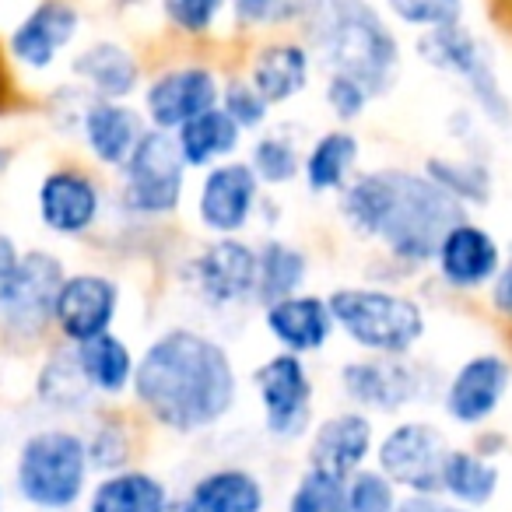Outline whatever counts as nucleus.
<instances>
[{
    "instance_id": "obj_1",
    "label": "nucleus",
    "mask_w": 512,
    "mask_h": 512,
    "mask_svg": "<svg viewBox=\"0 0 512 512\" xmlns=\"http://www.w3.org/2000/svg\"><path fill=\"white\" fill-rule=\"evenodd\" d=\"M134 397L162 428L193 435L214 428L239 397L232 355L190 327L165 330L137 358Z\"/></svg>"
},
{
    "instance_id": "obj_2",
    "label": "nucleus",
    "mask_w": 512,
    "mask_h": 512,
    "mask_svg": "<svg viewBox=\"0 0 512 512\" xmlns=\"http://www.w3.org/2000/svg\"><path fill=\"white\" fill-rule=\"evenodd\" d=\"M341 214L362 239H379L397 260L428 264L442 235L463 221V204L425 172L376 169L344 186Z\"/></svg>"
},
{
    "instance_id": "obj_3",
    "label": "nucleus",
    "mask_w": 512,
    "mask_h": 512,
    "mask_svg": "<svg viewBox=\"0 0 512 512\" xmlns=\"http://www.w3.org/2000/svg\"><path fill=\"white\" fill-rule=\"evenodd\" d=\"M309 50L330 67V74H348L369 95L393 85L400 67V46L390 25L365 0H309L306 8Z\"/></svg>"
},
{
    "instance_id": "obj_4",
    "label": "nucleus",
    "mask_w": 512,
    "mask_h": 512,
    "mask_svg": "<svg viewBox=\"0 0 512 512\" xmlns=\"http://www.w3.org/2000/svg\"><path fill=\"white\" fill-rule=\"evenodd\" d=\"M327 306L334 327L369 355L404 358L425 337V313L418 302L386 288H337Z\"/></svg>"
},
{
    "instance_id": "obj_5",
    "label": "nucleus",
    "mask_w": 512,
    "mask_h": 512,
    "mask_svg": "<svg viewBox=\"0 0 512 512\" xmlns=\"http://www.w3.org/2000/svg\"><path fill=\"white\" fill-rule=\"evenodd\" d=\"M88 446L71 428L32 432L18 449L15 484L18 495L43 512H67L88 488Z\"/></svg>"
},
{
    "instance_id": "obj_6",
    "label": "nucleus",
    "mask_w": 512,
    "mask_h": 512,
    "mask_svg": "<svg viewBox=\"0 0 512 512\" xmlns=\"http://www.w3.org/2000/svg\"><path fill=\"white\" fill-rule=\"evenodd\" d=\"M67 271L64 260L46 249H32L18 260L11 278L0 281V330L11 337H39L53 323L60 285Z\"/></svg>"
},
{
    "instance_id": "obj_7",
    "label": "nucleus",
    "mask_w": 512,
    "mask_h": 512,
    "mask_svg": "<svg viewBox=\"0 0 512 512\" xmlns=\"http://www.w3.org/2000/svg\"><path fill=\"white\" fill-rule=\"evenodd\" d=\"M123 204L134 214H172L186 190V162L165 130H144L123 165Z\"/></svg>"
},
{
    "instance_id": "obj_8",
    "label": "nucleus",
    "mask_w": 512,
    "mask_h": 512,
    "mask_svg": "<svg viewBox=\"0 0 512 512\" xmlns=\"http://www.w3.org/2000/svg\"><path fill=\"white\" fill-rule=\"evenodd\" d=\"M418 53L421 60H428L439 71L456 74L470 88V95L477 99L484 116H491L495 123L509 120V102H505L502 85H498L495 71H491V60L484 57V46L460 22L446 25V29L425 32L418 39Z\"/></svg>"
},
{
    "instance_id": "obj_9",
    "label": "nucleus",
    "mask_w": 512,
    "mask_h": 512,
    "mask_svg": "<svg viewBox=\"0 0 512 512\" xmlns=\"http://www.w3.org/2000/svg\"><path fill=\"white\" fill-rule=\"evenodd\" d=\"M446 453V435L428 421H404V425L390 428L376 449L379 470L411 495H439Z\"/></svg>"
},
{
    "instance_id": "obj_10",
    "label": "nucleus",
    "mask_w": 512,
    "mask_h": 512,
    "mask_svg": "<svg viewBox=\"0 0 512 512\" xmlns=\"http://www.w3.org/2000/svg\"><path fill=\"white\" fill-rule=\"evenodd\" d=\"M253 386L264 404V425L274 439L292 442L306 435L309 421H313V379L299 355L281 351V355L267 358L253 372Z\"/></svg>"
},
{
    "instance_id": "obj_11",
    "label": "nucleus",
    "mask_w": 512,
    "mask_h": 512,
    "mask_svg": "<svg viewBox=\"0 0 512 512\" xmlns=\"http://www.w3.org/2000/svg\"><path fill=\"white\" fill-rule=\"evenodd\" d=\"M116 313H120V285L106 274L81 271L67 274L60 285L53 323L71 344H85L102 334H113Z\"/></svg>"
},
{
    "instance_id": "obj_12",
    "label": "nucleus",
    "mask_w": 512,
    "mask_h": 512,
    "mask_svg": "<svg viewBox=\"0 0 512 512\" xmlns=\"http://www.w3.org/2000/svg\"><path fill=\"white\" fill-rule=\"evenodd\" d=\"M341 390L362 411L393 414L421 397V372L407 358H358L341 369Z\"/></svg>"
},
{
    "instance_id": "obj_13",
    "label": "nucleus",
    "mask_w": 512,
    "mask_h": 512,
    "mask_svg": "<svg viewBox=\"0 0 512 512\" xmlns=\"http://www.w3.org/2000/svg\"><path fill=\"white\" fill-rule=\"evenodd\" d=\"M256 204H260V179L249 162H221L207 169L197 193V218L207 232L235 235L249 225Z\"/></svg>"
},
{
    "instance_id": "obj_14",
    "label": "nucleus",
    "mask_w": 512,
    "mask_h": 512,
    "mask_svg": "<svg viewBox=\"0 0 512 512\" xmlns=\"http://www.w3.org/2000/svg\"><path fill=\"white\" fill-rule=\"evenodd\" d=\"M221 99V85L207 67H176V71L158 74L144 92V116L151 130H183L200 113L214 109Z\"/></svg>"
},
{
    "instance_id": "obj_15",
    "label": "nucleus",
    "mask_w": 512,
    "mask_h": 512,
    "mask_svg": "<svg viewBox=\"0 0 512 512\" xmlns=\"http://www.w3.org/2000/svg\"><path fill=\"white\" fill-rule=\"evenodd\" d=\"M193 285L211 309H232L256 292V249L235 235L211 242L193 260Z\"/></svg>"
},
{
    "instance_id": "obj_16",
    "label": "nucleus",
    "mask_w": 512,
    "mask_h": 512,
    "mask_svg": "<svg viewBox=\"0 0 512 512\" xmlns=\"http://www.w3.org/2000/svg\"><path fill=\"white\" fill-rule=\"evenodd\" d=\"M512 365L502 355H474L453 372L442 407L456 425H484L509 393Z\"/></svg>"
},
{
    "instance_id": "obj_17",
    "label": "nucleus",
    "mask_w": 512,
    "mask_h": 512,
    "mask_svg": "<svg viewBox=\"0 0 512 512\" xmlns=\"http://www.w3.org/2000/svg\"><path fill=\"white\" fill-rule=\"evenodd\" d=\"M102 190L81 169H53L39 183V218L57 235H81L99 221Z\"/></svg>"
},
{
    "instance_id": "obj_18",
    "label": "nucleus",
    "mask_w": 512,
    "mask_h": 512,
    "mask_svg": "<svg viewBox=\"0 0 512 512\" xmlns=\"http://www.w3.org/2000/svg\"><path fill=\"white\" fill-rule=\"evenodd\" d=\"M435 264H439L446 285L484 288L502 271V249H498L495 235L488 228L463 218L460 225H453L442 235L439 249H435Z\"/></svg>"
},
{
    "instance_id": "obj_19",
    "label": "nucleus",
    "mask_w": 512,
    "mask_h": 512,
    "mask_svg": "<svg viewBox=\"0 0 512 512\" xmlns=\"http://www.w3.org/2000/svg\"><path fill=\"white\" fill-rule=\"evenodd\" d=\"M372 446H376V428H372L369 414L362 411H341L320 421L309 442V467L327 470L334 477L348 481L351 474L365 467Z\"/></svg>"
},
{
    "instance_id": "obj_20",
    "label": "nucleus",
    "mask_w": 512,
    "mask_h": 512,
    "mask_svg": "<svg viewBox=\"0 0 512 512\" xmlns=\"http://www.w3.org/2000/svg\"><path fill=\"white\" fill-rule=\"evenodd\" d=\"M78 25V11L67 0H39L11 32L8 50L18 64L32 67V71H46L60 57V50L71 46V39L78 36Z\"/></svg>"
},
{
    "instance_id": "obj_21",
    "label": "nucleus",
    "mask_w": 512,
    "mask_h": 512,
    "mask_svg": "<svg viewBox=\"0 0 512 512\" xmlns=\"http://www.w3.org/2000/svg\"><path fill=\"white\" fill-rule=\"evenodd\" d=\"M81 137L95 162L106 169H123L144 137V116L127 102L95 99L81 109Z\"/></svg>"
},
{
    "instance_id": "obj_22",
    "label": "nucleus",
    "mask_w": 512,
    "mask_h": 512,
    "mask_svg": "<svg viewBox=\"0 0 512 512\" xmlns=\"http://www.w3.org/2000/svg\"><path fill=\"white\" fill-rule=\"evenodd\" d=\"M264 505L267 491L260 477L242 467H218L197 477L169 512H264Z\"/></svg>"
},
{
    "instance_id": "obj_23",
    "label": "nucleus",
    "mask_w": 512,
    "mask_h": 512,
    "mask_svg": "<svg viewBox=\"0 0 512 512\" xmlns=\"http://www.w3.org/2000/svg\"><path fill=\"white\" fill-rule=\"evenodd\" d=\"M264 323L288 355L320 351L334 334V316H330L327 299H316V295H292V299L274 302L267 306Z\"/></svg>"
},
{
    "instance_id": "obj_24",
    "label": "nucleus",
    "mask_w": 512,
    "mask_h": 512,
    "mask_svg": "<svg viewBox=\"0 0 512 512\" xmlns=\"http://www.w3.org/2000/svg\"><path fill=\"white\" fill-rule=\"evenodd\" d=\"M309 50L302 43H274L253 57L249 67V85L256 88V95L267 102V106H278V102H292L299 92H306L309 85Z\"/></svg>"
},
{
    "instance_id": "obj_25",
    "label": "nucleus",
    "mask_w": 512,
    "mask_h": 512,
    "mask_svg": "<svg viewBox=\"0 0 512 512\" xmlns=\"http://www.w3.org/2000/svg\"><path fill=\"white\" fill-rule=\"evenodd\" d=\"M71 71L99 99H113V102L137 92V81H141V67H137L134 53L120 43H92L88 50H81L74 57Z\"/></svg>"
},
{
    "instance_id": "obj_26",
    "label": "nucleus",
    "mask_w": 512,
    "mask_h": 512,
    "mask_svg": "<svg viewBox=\"0 0 512 512\" xmlns=\"http://www.w3.org/2000/svg\"><path fill=\"white\" fill-rule=\"evenodd\" d=\"M169 488L148 470H113L92 488L88 512H169Z\"/></svg>"
},
{
    "instance_id": "obj_27",
    "label": "nucleus",
    "mask_w": 512,
    "mask_h": 512,
    "mask_svg": "<svg viewBox=\"0 0 512 512\" xmlns=\"http://www.w3.org/2000/svg\"><path fill=\"white\" fill-rule=\"evenodd\" d=\"M176 144L186 169H214V162H228L239 151L242 130L228 120L225 109L214 106L176 130Z\"/></svg>"
},
{
    "instance_id": "obj_28",
    "label": "nucleus",
    "mask_w": 512,
    "mask_h": 512,
    "mask_svg": "<svg viewBox=\"0 0 512 512\" xmlns=\"http://www.w3.org/2000/svg\"><path fill=\"white\" fill-rule=\"evenodd\" d=\"M74 362H78L85 383L92 393H106V397H120L123 390L134 386L137 358L130 355L127 341L116 334H102L95 341L74 344Z\"/></svg>"
},
{
    "instance_id": "obj_29",
    "label": "nucleus",
    "mask_w": 512,
    "mask_h": 512,
    "mask_svg": "<svg viewBox=\"0 0 512 512\" xmlns=\"http://www.w3.org/2000/svg\"><path fill=\"white\" fill-rule=\"evenodd\" d=\"M498 481H502V470L488 456H481L477 449H449L446 463H442L439 491L463 509H481L495 498Z\"/></svg>"
},
{
    "instance_id": "obj_30",
    "label": "nucleus",
    "mask_w": 512,
    "mask_h": 512,
    "mask_svg": "<svg viewBox=\"0 0 512 512\" xmlns=\"http://www.w3.org/2000/svg\"><path fill=\"white\" fill-rule=\"evenodd\" d=\"M358 137L351 130H327L302 158V176L313 193H334L355 179Z\"/></svg>"
},
{
    "instance_id": "obj_31",
    "label": "nucleus",
    "mask_w": 512,
    "mask_h": 512,
    "mask_svg": "<svg viewBox=\"0 0 512 512\" xmlns=\"http://www.w3.org/2000/svg\"><path fill=\"white\" fill-rule=\"evenodd\" d=\"M309 260L299 246L288 242H267L256 249V292L253 299L260 306H274L281 299L299 295L302 281H306Z\"/></svg>"
},
{
    "instance_id": "obj_32",
    "label": "nucleus",
    "mask_w": 512,
    "mask_h": 512,
    "mask_svg": "<svg viewBox=\"0 0 512 512\" xmlns=\"http://www.w3.org/2000/svg\"><path fill=\"white\" fill-rule=\"evenodd\" d=\"M249 169H253L256 179L267 186L292 183V179L302 172V155H299L295 137L281 134V130L264 134L253 144V151H249Z\"/></svg>"
},
{
    "instance_id": "obj_33",
    "label": "nucleus",
    "mask_w": 512,
    "mask_h": 512,
    "mask_svg": "<svg viewBox=\"0 0 512 512\" xmlns=\"http://www.w3.org/2000/svg\"><path fill=\"white\" fill-rule=\"evenodd\" d=\"M88 393H92V386L81 376L78 362H74V351L71 355H53L50 365L39 372V397L50 407H57V411H78V407H85Z\"/></svg>"
},
{
    "instance_id": "obj_34",
    "label": "nucleus",
    "mask_w": 512,
    "mask_h": 512,
    "mask_svg": "<svg viewBox=\"0 0 512 512\" xmlns=\"http://www.w3.org/2000/svg\"><path fill=\"white\" fill-rule=\"evenodd\" d=\"M428 179L449 193L456 204H484L491 197V176L481 162H446L432 158L428 162Z\"/></svg>"
},
{
    "instance_id": "obj_35",
    "label": "nucleus",
    "mask_w": 512,
    "mask_h": 512,
    "mask_svg": "<svg viewBox=\"0 0 512 512\" xmlns=\"http://www.w3.org/2000/svg\"><path fill=\"white\" fill-rule=\"evenodd\" d=\"M288 512H351L348 481L327 474V470L309 467L295 484L292 498H288Z\"/></svg>"
},
{
    "instance_id": "obj_36",
    "label": "nucleus",
    "mask_w": 512,
    "mask_h": 512,
    "mask_svg": "<svg viewBox=\"0 0 512 512\" xmlns=\"http://www.w3.org/2000/svg\"><path fill=\"white\" fill-rule=\"evenodd\" d=\"M397 484L383 470H358L348 477V509L351 512H397Z\"/></svg>"
},
{
    "instance_id": "obj_37",
    "label": "nucleus",
    "mask_w": 512,
    "mask_h": 512,
    "mask_svg": "<svg viewBox=\"0 0 512 512\" xmlns=\"http://www.w3.org/2000/svg\"><path fill=\"white\" fill-rule=\"evenodd\" d=\"M309 0H232V15L242 29H278L302 18Z\"/></svg>"
},
{
    "instance_id": "obj_38",
    "label": "nucleus",
    "mask_w": 512,
    "mask_h": 512,
    "mask_svg": "<svg viewBox=\"0 0 512 512\" xmlns=\"http://www.w3.org/2000/svg\"><path fill=\"white\" fill-rule=\"evenodd\" d=\"M390 11L411 29H446L460 22L463 0H386Z\"/></svg>"
},
{
    "instance_id": "obj_39",
    "label": "nucleus",
    "mask_w": 512,
    "mask_h": 512,
    "mask_svg": "<svg viewBox=\"0 0 512 512\" xmlns=\"http://www.w3.org/2000/svg\"><path fill=\"white\" fill-rule=\"evenodd\" d=\"M228 0H162L165 18L172 22V29L186 32V36H204L211 32V25L218 22V15L225 11Z\"/></svg>"
},
{
    "instance_id": "obj_40",
    "label": "nucleus",
    "mask_w": 512,
    "mask_h": 512,
    "mask_svg": "<svg viewBox=\"0 0 512 512\" xmlns=\"http://www.w3.org/2000/svg\"><path fill=\"white\" fill-rule=\"evenodd\" d=\"M221 109L239 130H256L267 123V102L256 95V88L249 81H232L221 92Z\"/></svg>"
},
{
    "instance_id": "obj_41",
    "label": "nucleus",
    "mask_w": 512,
    "mask_h": 512,
    "mask_svg": "<svg viewBox=\"0 0 512 512\" xmlns=\"http://www.w3.org/2000/svg\"><path fill=\"white\" fill-rule=\"evenodd\" d=\"M327 106L330 113L337 116L341 123H351L358 120V116L365 113V106H369L372 95L365 92V85H358L355 78H348V74H330L327 81Z\"/></svg>"
},
{
    "instance_id": "obj_42",
    "label": "nucleus",
    "mask_w": 512,
    "mask_h": 512,
    "mask_svg": "<svg viewBox=\"0 0 512 512\" xmlns=\"http://www.w3.org/2000/svg\"><path fill=\"white\" fill-rule=\"evenodd\" d=\"M85 446H88V463H92V467H106L109 474H113L116 467H123L130 456L127 432L116 425H99L85 439Z\"/></svg>"
},
{
    "instance_id": "obj_43",
    "label": "nucleus",
    "mask_w": 512,
    "mask_h": 512,
    "mask_svg": "<svg viewBox=\"0 0 512 512\" xmlns=\"http://www.w3.org/2000/svg\"><path fill=\"white\" fill-rule=\"evenodd\" d=\"M397 512H470V509H463V505H456V502H446V498H439V495H407V498H400Z\"/></svg>"
},
{
    "instance_id": "obj_44",
    "label": "nucleus",
    "mask_w": 512,
    "mask_h": 512,
    "mask_svg": "<svg viewBox=\"0 0 512 512\" xmlns=\"http://www.w3.org/2000/svg\"><path fill=\"white\" fill-rule=\"evenodd\" d=\"M491 306L512 320V256H509V264H502L498 278L491 281Z\"/></svg>"
},
{
    "instance_id": "obj_45",
    "label": "nucleus",
    "mask_w": 512,
    "mask_h": 512,
    "mask_svg": "<svg viewBox=\"0 0 512 512\" xmlns=\"http://www.w3.org/2000/svg\"><path fill=\"white\" fill-rule=\"evenodd\" d=\"M18 260H22V253H18L15 239H11V235H0V281L11 278V271L18 267Z\"/></svg>"
}]
</instances>
